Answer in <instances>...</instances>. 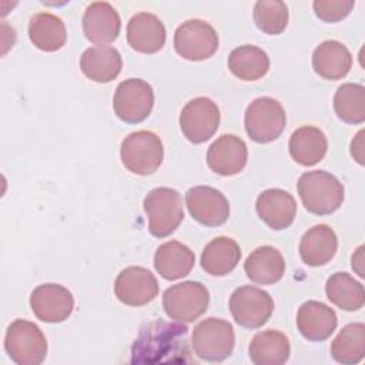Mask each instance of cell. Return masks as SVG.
<instances>
[{"mask_svg":"<svg viewBox=\"0 0 365 365\" xmlns=\"http://www.w3.org/2000/svg\"><path fill=\"white\" fill-rule=\"evenodd\" d=\"M255 26L265 34H281L288 24V7L281 0H258L254 4Z\"/></svg>","mask_w":365,"mask_h":365,"instance_id":"cell-34","label":"cell"},{"mask_svg":"<svg viewBox=\"0 0 365 365\" xmlns=\"http://www.w3.org/2000/svg\"><path fill=\"white\" fill-rule=\"evenodd\" d=\"M338 325L335 311L324 302L307 301L297 312V328L299 334L312 342L325 341Z\"/></svg>","mask_w":365,"mask_h":365,"instance_id":"cell-19","label":"cell"},{"mask_svg":"<svg viewBox=\"0 0 365 365\" xmlns=\"http://www.w3.org/2000/svg\"><path fill=\"white\" fill-rule=\"evenodd\" d=\"M248 160V148L235 134H222L207 151V165L218 175H235L241 173Z\"/></svg>","mask_w":365,"mask_h":365,"instance_id":"cell-16","label":"cell"},{"mask_svg":"<svg viewBox=\"0 0 365 365\" xmlns=\"http://www.w3.org/2000/svg\"><path fill=\"white\" fill-rule=\"evenodd\" d=\"M190 354L187 325L157 319L141 329L131 349V362H190Z\"/></svg>","mask_w":365,"mask_h":365,"instance_id":"cell-1","label":"cell"},{"mask_svg":"<svg viewBox=\"0 0 365 365\" xmlns=\"http://www.w3.org/2000/svg\"><path fill=\"white\" fill-rule=\"evenodd\" d=\"M247 277L261 285H271L278 282L285 272V261L282 254L271 247L262 245L255 248L244 262Z\"/></svg>","mask_w":365,"mask_h":365,"instance_id":"cell-25","label":"cell"},{"mask_svg":"<svg viewBox=\"0 0 365 365\" xmlns=\"http://www.w3.org/2000/svg\"><path fill=\"white\" fill-rule=\"evenodd\" d=\"M210 292L197 281H184L168 287L163 294V308L168 318L180 322L198 319L208 308Z\"/></svg>","mask_w":365,"mask_h":365,"instance_id":"cell-8","label":"cell"},{"mask_svg":"<svg viewBox=\"0 0 365 365\" xmlns=\"http://www.w3.org/2000/svg\"><path fill=\"white\" fill-rule=\"evenodd\" d=\"M334 110L344 123L362 124L365 121V87L355 83L339 86L334 96Z\"/></svg>","mask_w":365,"mask_h":365,"instance_id":"cell-33","label":"cell"},{"mask_svg":"<svg viewBox=\"0 0 365 365\" xmlns=\"http://www.w3.org/2000/svg\"><path fill=\"white\" fill-rule=\"evenodd\" d=\"M288 148L295 163L304 167H311L325 157L328 141L324 131L318 127L302 125L291 134Z\"/></svg>","mask_w":365,"mask_h":365,"instance_id":"cell-26","label":"cell"},{"mask_svg":"<svg viewBox=\"0 0 365 365\" xmlns=\"http://www.w3.org/2000/svg\"><path fill=\"white\" fill-rule=\"evenodd\" d=\"M351 265H352V269L359 275V277H364V245L358 247V250L352 254V258H351Z\"/></svg>","mask_w":365,"mask_h":365,"instance_id":"cell-37","label":"cell"},{"mask_svg":"<svg viewBox=\"0 0 365 365\" xmlns=\"http://www.w3.org/2000/svg\"><path fill=\"white\" fill-rule=\"evenodd\" d=\"M365 355V325L354 322L345 325L331 342V356L344 365L362 361Z\"/></svg>","mask_w":365,"mask_h":365,"instance_id":"cell-32","label":"cell"},{"mask_svg":"<svg viewBox=\"0 0 365 365\" xmlns=\"http://www.w3.org/2000/svg\"><path fill=\"white\" fill-rule=\"evenodd\" d=\"M123 58L111 46L88 47L80 57L83 74L96 83H110L121 71Z\"/></svg>","mask_w":365,"mask_h":365,"instance_id":"cell-22","label":"cell"},{"mask_svg":"<svg viewBox=\"0 0 365 365\" xmlns=\"http://www.w3.org/2000/svg\"><path fill=\"white\" fill-rule=\"evenodd\" d=\"M325 292L334 305L348 312L358 311L365 304L364 285L346 272L332 274L327 279Z\"/></svg>","mask_w":365,"mask_h":365,"instance_id":"cell-31","label":"cell"},{"mask_svg":"<svg viewBox=\"0 0 365 365\" xmlns=\"http://www.w3.org/2000/svg\"><path fill=\"white\" fill-rule=\"evenodd\" d=\"M248 354L255 365H282L289 358L291 345L285 334L277 329H265L252 336Z\"/></svg>","mask_w":365,"mask_h":365,"instance_id":"cell-27","label":"cell"},{"mask_svg":"<svg viewBox=\"0 0 365 365\" xmlns=\"http://www.w3.org/2000/svg\"><path fill=\"white\" fill-rule=\"evenodd\" d=\"M285 123V110L282 104L272 97H258L252 100L244 115L248 137L261 144L277 140L282 134Z\"/></svg>","mask_w":365,"mask_h":365,"instance_id":"cell-7","label":"cell"},{"mask_svg":"<svg viewBox=\"0 0 365 365\" xmlns=\"http://www.w3.org/2000/svg\"><path fill=\"white\" fill-rule=\"evenodd\" d=\"M127 41L138 53H157L165 44V27L155 14L140 11L127 24Z\"/></svg>","mask_w":365,"mask_h":365,"instance_id":"cell-20","label":"cell"},{"mask_svg":"<svg viewBox=\"0 0 365 365\" xmlns=\"http://www.w3.org/2000/svg\"><path fill=\"white\" fill-rule=\"evenodd\" d=\"M220 125L218 106L208 97L190 100L180 113V127L184 137L192 144L208 141Z\"/></svg>","mask_w":365,"mask_h":365,"instance_id":"cell-12","label":"cell"},{"mask_svg":"<svg viewBox=\"0 0 365 365\" xmlns=\"http://www.w3.org/2000/svg\"><path fill=\"white\" fill-rule=\"evenodd\" d=\"M351 155L358 164L364 165V130H359L351 141Z\"/></svg>","mask_w":365,"mask_h":365,"instance_id":"cell-36","label":"cell"},{"mask_svg":"<svg viewBox=\"0 0 365 365\" xmlns=\"http://www.w3.org/2000/svg\"><path fill=\"white\" fill-rule=\"evenodd\" d=\"M228 305L235 322L248 329L262 327L274 311L272 297L267 291L252 285L237 288L231 294Z\"/></svg>","mask_w":365,"mask_h":365,"instance_id":"cell-11","label":"cell"},{"mask_svg":"<svg viewBox=\"0 0 365 365\" xmlns=\"http://www.w3.org/2000/svg\"><path fill=\"white\" fill-rule=\"evenodd\" d=\"M194 354L207 362H221L232 354L235 334L232 325L221 318L210 317L200 321L191 335Z\"/></svg>","mask_w":365,"mask_h":365,"instance_id":"cell-4","label":"cell"},{"mask_svg":"<svg viewBox=\"0 0 365 365\" xmlns=\"http://www.w3.org/2000/svg\"><path fill=\"white\" fill-rule=\"evenodd\" d=\"M185 205L191 217L205 227L222 225L230 217L228 200L210 185L191 187L185 194Z\"/></svg>","mask_w":365,"mask_h":365,"instance_id":"cell-13","label":"cell"},{"mask_svg":"<svg viewBox=\"0 0 365 365\" xmlns=\"http://www.w3.org/2000/svg\"><path fill=\"white\" fill-rule=\"evenodd\" d=\"M352 67V56L346 46L336 40H325L312 53V68L325 80H339Z\"/></svg>","mask_w":365,"mask_h":365,"instance_id":"cell-23","label":"cell"},{"mask_svg":"<svg viewBox=\"0 0 365 365\" xmlns=\"http://www.w3.org/2000/svg\"><path fill=\"white\" fill-rule=\"evenodd\" d=\"M354 1H345V0H315L312 3V9L324 21L328 23H336L344 20L354 9Z\"/></svg>","mask_w":365,"mask_h":365,"instance_id":"cell-35","label":"cell"},{"mask_svg":"<svg viewBox=\"0 0 365 365\" xmlns=\"http://www.w3.org/2000/svg\"><path fill=\"white\" fill-rule=\"evenodd\" d=\"M4 349L17 365H40L47 356V341L34 322L16 319L6 331Z\"/></svg>","mask_w":365,"mask_h":365,"instance_id":"cell-5","label":"cell"},{"mask_svg":"<svg viewBox=\"0 0 365 365\" xmlns=\"http://www.w3.org/2000/svg\"><path fill=\"white\" fill-rule=\"evenodd\" d=\"M33 314L43 322L57 324L66 321L74 308L73 294L60 284H41L30 294Z\"/></svg>","mask_w":365,"mask_h":365,"instance_id":"cell-15","label":"cell"},{"mask_svg":"<svg viewBox=\"0 0 365 365\" xmlns=\"http://www.w3.org/2000/svg\"><path fill=\"white\" fill-rule=\"evenodd\" d=\"M177 54L190 61L210 58L218 48V34L205 20L191 19L180 24L174 33Z\"/></svg>","mask_w":365,"mask_h":365,"instance_id":"cell-9","label":"cell"},{"mask_svg":"<svg viewBox=\"0 0 365 365\" xmlns=\"http://www.w3.org/2000/svg\"><path fill=\"white\" fill-rule=\"evenodd\" d=\"M144 211L148 217V231L157 238L173 234L184 218L182 198L170 187H157L144 198Z\"/></svg>","mask_w":365,"mask_h":365,"instance_id":"cell-3","label":"cell"},{"mask_svg":"<svg viewBox=\"0 0 365 365\" xmlns=\"http://www.w3.org/2000/svg\"><path fill=\"white\" fill-rule=\"evenodd\" d=\"M30 41L41 51H57L67 40V30L64 21L47 11L36 13L29 21Z\"/></svg>","mask_w":365,"mask_h":365,"instance_id":"cell-29","label":"cell"},{"mask_svg":"<svg viewBox=\"0 0 365 365\" xmlns=\"http://www.w3.org/2000/svg\"><path fill=\"white\" fill-rule=\"evenodd\" d=\"M336 248L335 231L327 224H318L304 232L299 241V257L305 265L321 267L332 259Z\"/></svg>","mask_w":365,"mask_h":365,"instance_id":"cell-21","label":"cell"},{"mask_svg":"<svg viewBox=\"0 0 365 365\" xmlns=\"http://www.w3.org/2000/svg\"><path fill=\"white\" fill-rule=\"evenodd\" d=\"M228 68L240 80L255 81L268 73L269 57L262 48L252 44H244L230 53Z\"/></svg>","mask_w":365,"mask_h":365,"instance_id":"cell-30","label":"cell"},{"mask_svg":"<svg viewBox=\"0 0 365 365\" xmlns=\"http://www.w3.org/2000/svg\"><path fill=\"white\" fill-rule=\"evenodd\" d=\"M255 210L258 217L272 230L288 228L297 215V201L285 190L268 188L257 197Z\"/></svg>","mask_w":365,"mask_h":365,"instance_id":"cell-18","label":"cell"},{"mask_svg":"<svg viewBox=\"0 0 365 365\" xmlns=\"http://www.w3.org/2000/svg\"><path fill=\"white\" fill-rule=\"evenodd\" d=\"M123 165L138 175H148L158 170L163 163L164 148L160 137L147 130L128 134L120 147Z\"/></svg>","mask_w":365,"mask_h":365,"instance_id":"cell-6","label":"cell"},{"mask_svg":"<svg viewBox=\"0 0 365 365\" xmlns=\"http://www.w3.org/2000/svg\"><path fill=\"white\" fill-rule=\"evenodd\" d=\"M297 190L305 210L315 215L335 212L342 205L345 192L342 182L324 170L304 173L298 178Z\"/></svg>","mask_w":365,"mask_h":365,"instance_id":"cell-2","label":"cell"},{"mask_svg":"<svg viewBox=\"0 0 365 365\" xmlns=\"http://www.w3.org/2000/svg\"><path fill=\"white\" fill-rule=\"evenodd\" d=\"M81 24L88 41L97 46H107L118 37L121 19L110 3L94 1L87 6Z\"/></svg>","mask_w":365,"mask_h":365,"instance_id":"cell-17","label":"cell"},{"mask_svg":"<svg viewBox=\"0 0 365 365\" xmlns=\"http://www.w3.org/2000/svg\"><path fill=\"white\" fill-rule=\"evenodd\" d=\"M241 258V248L235 240L230 237H217L211 240L201 252L202 269L214 277L230 274Z\"/></svg>","mask_w":365,"mask_h":365,"instance_id":"cell-28","label":"cell"},{"mask_svg":"<svg viewBox=\"0 0 365 365\" xmlns=\"http://www.w3.org/2000/svg\"><path fill=\"white\" fill-rule=\"evenodd\" d=\"M154 106L153 87L141 78H127L121 81L113 97L115 115L128 124L144 121Z\"/></svg>","mask_w":365,"mask_h":365,"instance_id":"cell-10","label":"cell"},{"mask_svg":"<svg viewBox=\"0 0 365 365\" xmlns=\"http://www.w3.org/2000/svg\"><path fill=\"white\" fill-rule=\"evenodd\" d=\"M194 262V252L180 241H167L161 244L154 254L155 271L168 281H175L188 275Z\"/></svg>","mask_w":365,"mask_h":365,"instance_id":"cell-24","label":"cell"},{"mask_svg":"<svg viewBox=\"0 0 365 365\" xmlns=\"http://www.w3.org/2000/svg\"><path fill=\"white\" fill-rule=\"evenodd\" d=\"M114 294L125 305L143 307L158 295V281L150 269L131 265L117 275Z\"/></svg>","mask_w":365,"mask_h":365,"instance_id":"cell-14","label":"cell"}]
</instances>
